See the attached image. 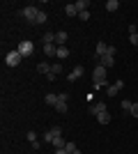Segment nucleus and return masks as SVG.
Listing matches in <instances>:
<instances>
[{"mask_svg":"<svg viewBox=\"0 0 138 154\" xmlns=\"http://www.w3.org/2000/svg\"><path fill=\"white\" fill-rule=\"evenodd\" d=\"M39 12H41V9L37 5H26L23 9H21V16H23L28 23H32V26H35V21H37V16H39Z\"/></svg>","mask_w":138,"mask_h":154,"instance_id":"nucleus-1","label":"nucleus"},{"mask_svg":"<svg viewBox=\"0 0 138 154\" xmlns=\"http://www.w3.org/2000/svg\"><path fill=\"white\" fill-rule=\"evenodd\" d=\"M5 62H7V67H19V64L23 62V55H21L19 51H9L5 55Z\"/></svg>","mask_w":138,"mask_h":154,"instance_id":"nucleus-2","label":"nucleus"},{"mask_svg":"<svg viewBox=\"0 0 138 154\" xmlns=\"http://www.w3.org/2000/svg\"><path fill=\"white\" fill-rule=\"evenodd\" d=\"M16 51H19L21 55H23V58H28V55H32V51H35V44L26 39V42H21V44L16 46Z\"/></svg>","mask_w":138,"mask_h":154,"instance_id":"nucleus-3","label":"nucleus"},{"mask_svg":"<svg viewBox=\"0 0 138 154\" xmlns=\"http://www.w3.org/2000/svg\"><path fill=\"white\" fill-rule=\"evenodd\" d=\"M106 67H101V64H97V67H94V71H92V81H94V83H104L106 81Z\"/></svg>","mask_w":138,"mask_h":154,"instance_id":"nucleus-4","label":"nucleus"},{"mask_svg":"<svg viewBox=\"0 0 138 154\" xmlns=\"http://www.w3.org/2000/svg\"><path fill=\"white\" fill-rule=\"evenodd\" d=\"M90 113H92L94 117H97V115H101V113H106V103H104V101L92 103V106H90Z\"/></svg>","mask_w":138,"mask_h":154,"instance_id":"nucleus-5","label":"nucleus"},{"mask_svg":"<svg viewBox=\"0 0 138 154\" xmlns=\"http://www.w3.org/2000/svg\"><path fill=\"white\" fill-rule=\"evenodd\" d=\"M97 64H101V67H106V69H111L113 64H115V55H104V58H99Z\"/></svg>","mask_w":138,"mask_h":154,"instance_id":"nucleus-6","label":"nucleus"},{"mask_svg":"<svg viewBox=\"0 0 138 154\" xmlns=\"http://www.w3.org/2000/svg\"><path fill=\"white\" fill-rule=\"evenodd\" d=\"M81 76H83V67H74V69L69 71V76H67V81H69V83H74V81H78Z\"/></svg>","mask_w":138,"mask_h":154,"instance_id":"nucleus-7","label":"nucleus"},{"mask_svg":"<svg viewBox=\"0 0 138 154\" xmlns=\"http://www.w3.org/2000/svg\"><path fill=\"white\" fill-rule=\"evenodd\" d=\"M106 53H108V44H104V42H97V51H94V58H104Z\"/></svg>","mask_w":138,"mask_h":154,"instance_id":"nucleus-8","label":"nucleus"},{"mask_svg":"<svg viewBox=\"0 0 138 154\" xmlns=\"http://www.w3.org/2000/svg\"><path fill=\"white\" fill-rule=\"evenodd\" d=\"M67 37H69V35H67L65 30H60V32H55V46H65Z\"/></svg>","mask_w":138,"mask_h":154,"instance_id":"nucleus-9","label":"nucleus"},{"mask_svg":"<svg viewBox=\"0 0 138 154\" xmlns=\"http://www.w3.org/2000/svg\"><path fill=\"white\" fill-rule=\"evenodd\" d=\"M44 103H46V106H53V108H55V103H58V94L48 92V94L44 97Z\"/></svg>","mask_w":138,"mask_h":154,"instance_id":"nucleus-10","label":"nucleus"},{"mask_svg":"<svg viewBox=\"0 0 138 154\" xmlns=\"http://www.w3.org/2000/svg\"><path fill=\"white\" fill-rule=\"evenodd\" d=\"M65 14H67V16H76V14H78V7H76V2H69V5H65Z\"/></svg>","mask_w":138,"mask_h":154,"instance_id":"nucleus-11","label":"nucleus"},{"mask_svg":"<svg viewBox=\"0 0 138 154\" xmlns=\"http://www.w3.org/2000/svg\"><path fill=\"white\" fill-rule=\"evenodd\" d=\"M55 58H58V60L69 58V48H67V46H58V53H55Z\"/></svg>","mask_w":138,"mask_h":154,"instance_id":"nucleus-12","label":"nucleus"},{"mask_svg":"<svg viewBox=\"0 0 138 154\" xmlns=\"http://www.w3.org/2000/svg\"><path fill=\"white\" fill-rule=\"evenodd\" d=\"M44 53L48 55V58H53V55L58 53V46H55V44H44Z\"/></svg>","mask_w":138,"mask_h":154,"instance_id":"nucleus-13","label":"nucleus"},{"mask_svg":"<svg viewBox=\"0 0 138 154\" xmlns=\"http://www.w3.org/2000/svg\"><path fill=\"white\" fill-rule=\"evenodd\" d=\"M111 113H108V110H106V113H101V115H97V122L99 124H108V122H111Z\"/></svg>","mask_w":138,"mask_h":154,"instance_id":"nucleus-14","label":"nucleus"},{"mask_svg":"<svg viewBox=\"0 0 138 154\" xmlns=\"http://www.w3.org/2000/svg\"><path fill=\"white\" fill-rule=\"evenodd\" d=\"M55 110H58L60 115H65L67 110H69V106H67V101H60V99H58V103H55Z\"/></svg>","mask_w":138,"mask_h":154,"instance_id":"nucleus-15","label":"nucleus"},{"mask_svg":"<svg viewBox=\"0 0 138 154\" xmlns=\"http://www.w3.org/2000/svg\"><path fill=\"white\" fill-rule=\"evenodd\" d=\"M41 42H44V44H55V32H44Z\"/></svg>","mask_w":138,"mask_h":154,"instance_id":"nucleus-16","label":"nucleus"},{"mask_svg":"<svg viewBox=\"0 0 138 154\" xmlns=\"http://www.w3.org/2000/svg\"><path fill=\"white\" fill-rule=\"evenodd\" d=\"M51 145H53L55 149H60V147H65V145H67V140L62 138V136H58V138H53V143H51Z\"/></svg>","mask_w":138,"mask_h":154,"instance_id":"nucleus-17","label":"nucleus"},{"mask_svg":"<svg viewBox=\"0 0 138 154\" xmlns=\"http://www.w3.org/2000/svg\"><path fill=\"white\" fill-rule=\"evenodd\" d=\"M37 71H39V74H51V64L48 62H39L37 64Z\"/></svg>","mask_w":138,"mask_h":154,"instance_id":"nucleus-18","label":"nucleus"},{"mask_svg":"<svg viewBox=\"0 0 138 154\" xmlns=\"http://www.w3.org/2000/svg\"><path fill=\"white\" fill-rule=\"evenodd\" d=\"M76 7H78V14H81V12H87V7H90V0H78V2H76Z\"/></svg>","mask_w":138,"mask_h":154,"instance_id":"nucleus-19","label":"nucleus"},{"mask_svg":"<svg viewBox=\"0 0 138 154\" xmlns=\"http://www.w3.org/2000/svg\"><path fill=\"white\" fill-rule=\"evenodd\" d=\"M118 7H120L118 0H108V2H106V9H108V12H118Z\"/></svg>","mask_w":138,"mask_h":154,"instance_id":"nucleus-20","label":"nucleus"},{"mask_svg":"<svg viewBox=\"0 0 138 154\" xmlns=\"http://www.w3.org/2000/svg\"><path fill=\"white\" fill-rule=\"evenodd\" d=\"M60 71H62V62H53V64H51V74H55V76H58Z\"/></svg>","mask_w":138,"mask_h":154,"instance_id":"nucleus-21","label":"nucleus"},{"mask_svg":"<svg viewBox=\"0 0 138 154\" xmlns=\"http://www.w3.org/2000/svg\"><path fill=\"white\" fill-rule=\"evenodd\" d=\"M44 23H46V12H39L37 21H35V26H44Z\"/></svg>","mask_w":138,"mask_h":154,"instance_id":"nucleus-22","label":"nucleus"},{"mask_svg":"<svg viewBox=\"0 0 138 154\" xmlns=\"http://www.w3.org/2000/svg\"><path fill=\"white\" fill-rule=\"evenodd\" d=\"M118 88H115V85H108V88H106V94H108V97H115V94H118Z\"/></svg>","mask_w":138,"mask_h":154,"instance_id":"nucleus-23","label":"nucleus"},{"mask_svg":"<svg viewBox=\"0 0 138 154\" xmlns=\"http://www.w3.org/2000/svg\"><path fill=\"white\" fill-rule=\"evenodd\" d=\"M65 149H67V152H69V154H74V152H78V147H76V145H74V143H67V145H65Z\"/></svg>","mask_w":138,"mask_h":154,"instance_id":"nucleus-24","label":"nucleus"},{"mask_svg":"<svg viewBox=\"0 0 138 154\" xmlns=\"http://www.w3.org/2000/svg\"><path fill=\"white\" fill-rule=\"evenodd\" d=\"M122 110H124V113H129V110H131V101H129V99H124V101H122Z\"/></svg>","mask_w":138,"mask_h":154,"instance_id":"nucleus-25","label":"nucleus"},{"mask_svg":"<svg viewBox=\"0 0 138 154\" xmlns=\"http://www.w3.org/2000/svg\"><path fill=\"white\" fill-rule=\"evenodd\" d=\"M53 138H55V136H53V134H51V129H48V131L44 134V143H53Z\"/></svg>","mask_w":138,"mask_h":154,"instance_id":"nucleus-26","label":"nucleus"},{"mask_svg":"<svg viewBox=\"0 0 138 154\" xmlns=\"http://www.w3.org/2000/svg\"><path fill=\"white\" fill-rule=\"evenodd\" d=\"M26 138H28L30 143H35V140H37V134H35V131H28V134H26Z\"/></svg>","mask_w":138,"mask_h":154,"instance_id":"nucleus-27","label":"nucleus"},{"mask_svg":"<svg viewBox=\"0 0 138 154\" xmlns=\"http://www.w3.org/2000/svg\"><path fill=\"white\" fill-rule=\"evenodd\" d=\"M129 42H131L133 46H138V32H133V35H129Z\"/></svg>","mask_w":138,"mask_h":154,"instance_id":"nucleus-28","label":"nucleus"},{"mask_svg":"<svg viewBox=\"0 0 138 154\" xmlns=\"http://www.w3.org/2000/svg\"><path fill=\"white\" fill-rule=\"evenodd\" d=\"M129 113H131V117H138V103H131V110H129Z\"/></svg>","mask_w":138,"mask_h":154,"instance_id":"nucleus-29","label":"nucleus"},{"mask_svg":"<svg viewBox=\"0 0 138 154\" xmlns=\"http://www.w3.org/2000/svg\"><path fill=\"white\" fill-rule=\"evenodd\" d=\"M78 19H81V21H90V12H81Z\"/></svg>","mask_w":138,"mask_h":154,"instance_id":"nucleus-30","label":"nucleus"},{"mask_svg":"<svg viewBox=\"0 0 138 154\" xmlns=\"http://www.w3.org/2000/svg\"><path fill=\"white\" fill-rule=\"evenodd\" d=\"M58 99H60V101H67V99H69V94H67V92H60Z\"/></svg>","mask_w":138,"mask_h":154,"instance_id":"nucleus-31","label":"nucleus"},{"mask_svg":"<svg viewBox=\"0 0 138 154\" xmlns=\"http://www.w3.org/2000/svg\"><path fill=\"white\" fill-rule=\"evenodd\" d=\"M106 55H115V46L113 44H108V53H106Z\"/></svg>","mask_w":138,"mask_h":154,"instance_id":"nucleus-32","label":"nucleus"},{"mask_svg":"<svg viewBox=\"0 0 138 154\" xmlns=\"http://www.w3.org/2000/svg\"><path fill=\"white\" fill-rule=\"evenodd\" d=\"M55 154H69V152H67L65 147H60V149H55Z\"/></svg>","mask_w":138,"mask_h":154,"instance_id":"nucleus-33","label":"nucleus"},{"mask_svg":"<svg viewBox=\"0 0 138 154\" xmlns=\"http://www.w3.org/2000/svg\"><path fill=\"white\" fill-rule=\"evenodd\" d=\"M74 154H81V152H74Z\"/></svg>","mask_w":138,"mask_h":154,"instance_id":"nucleus-34","label":"nucleus"}]
</instances>
